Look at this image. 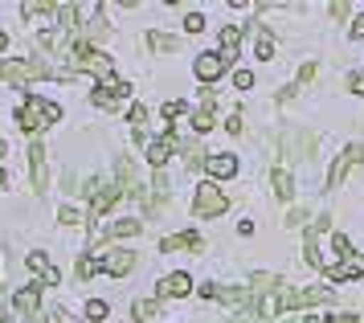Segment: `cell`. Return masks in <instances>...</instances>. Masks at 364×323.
<instances>
[{"label":"cell","mask_w":364,"mask_h":323,"mask_svg":"<svg viewBox=\"0 0 364 323\" xmlns=\"http://www.w3.org/2000/svg\"><path fill=\"white\" fill-rule=\"evenodd\" d=\"M58 119H62V107H58V102H50V98H37L33 95V98H25V102H21L17 127L33 135V131L50 127V123H58Z\"/></svg>","instance_id":"obj_1"},{"label":"cell","mask_w":364,"mask_h":323,"mask_svg":"<svg viewBox=\"0 0 364 323\" xmlns=\"http://www.w3.org/2000/svg\"><path fill=\"white\" fill-rule=\"evenodd\" d=\"M70 58H74V70H82V74H95V78H115L111 74V58L107 53H99L95 46H86V41H74V46L66 49Z\"/></svg>","instance_id":"obj_2"},{"label":"cell","mask_w":364,"mask_h":323,"mask_svg":"<svg viewBox=\"0 0 364 323\" xmlns=\"http://www.w3.org/2000/svg\"><path fill=\"white\" fill-rule=\"evenodd\" d=\"M58 70H50V65L41 62H29V58H9V62H0V78L4 82H37V78H53Z\"/></svg>","instance_id":"obj_3"},{"label":"cell","mask_w":364,"mask_h":323,"mask_svg":"<svg viewBox=\"0 0 364 323\" xmlns=\"http://www.w3.org/2000/svg\"><path fill=\"white\" fill-rule=\"evenodd\" d=\"M331 299H336V291H331V287H282V291H279V303L287 311L315 307V303H331Z\"/></svg>","instance_id":"obj_4"},{"label":"cell","mask_w":364,"mask_h":323,"mask_svg":"<svg viewBox=\"0 0 364 323\" xmlns=\"http://www.w3.org/2000/svg\"><path fill=\"white\" fill-rule=\"evenodd\" d=\"M225 209H230V196L217 184H197V196H193V213L197 217H221Z\"/></svg>","instance_id":"obj_5"},{"label":"cell","mask_w":364,"mask_h":323,"mask_svg":"<svg viewBox=\"0 0 364 323\" xmlns=\"http://www.w3.org/2000/svg\"><path fill=\"white\" fill-rule=\"evenodd\" d=\"M356 164H364V144H348L340 156H336V164H331L328 172V189H340L348 176V168H356Z\"/></svg>","instance_id":"obj_6"},{"label":"cell","mask_w":364,"mask_h":323,"mask_svg":"<svg viewBox=\"0 0 364 323\" xmlns=\"http://www.w3.org/2000/svg\"><path fill=\"white\" fill-rule=\"evenodd\" d=\"M86 193H90V221H99L102 213H107L119 196H123V189H119V184H90Z\"/></svg>","instance_id":"obj_7"},{"label":"cell","mask_w":364,"mask_h":323,"mask_svg":"<svg viewBox=\"0 0 364 323\" xmlns=\"http://www.w3.org/2000/svg\"><path fill=\"white\" fill-rule=\"evenodd\" d=\"M315 147V131H282V152L291 160H307Z\"/></svg>","instance_id":"obj_8"},{"label":"cell","mask_w":364,"mask_h":323,"mask_svg":"<svg viewBox=\"0 0 364 323\" xmlns=\"http://www.w3.org/2000/svg\"><path fill=\"white\" fill-rule=\"evenodd\" d=\"M132 95V86L127 82H119V78H107V82H99V90H95V107H119L123 98Z\"/></svg>","instance_id":"obj_9"},{"label":"cell","mask_w":364,"mask_h":323,"mask_svg":"<svg viewBox=\"0 0 364 323\" xmlns=\"http://www.w3.org/2000/svg\"><path fill=\"white\" fill-rule=\"evenodd\" d=\"M99 262H102V270H107V275H115V278H123V275H132V270H135V254H132V250H111V254L99 258Z\"/></svg>","instance_id":"obj_10"},{"label":"cell","mask_w":364,"mask_h":323,"mask_svg":"<svg viewBox=\"0 0 364 323\" xmlns=\"http://www.w3.org/2000/svg\"><path fill=\"white\" fill-rule=\"evenodd\" d=\"M328 229V217H319L311 229H307V245H303V254H307V262L311 266H319V270H328V262H323V254H319V233Z\"/></svg>","instance_id":"obj_11"},{"label":"cell","mask_w":364,"mask_h":323,"mask_svg":"<svg viewBox=\"0 0 364 323\" xmlns=\"http://www.w3.org/2000/svg\"><path fill=\"white\" fill-rule=\"evenodd\" d=\"M29 172H33V189L41 193L50 184V168H46V147L41 144H29Z\"/></svg>","instance_id":"obj_12"},{"label":"cell","mask_w":364,"mask_h":323,"mask_svg":"<svg viewBox=\"0 0 364 323\" xmlns=\"http://www.w3.org/2000/svg\"><path fill=\"white\" fill-rule=\"evenodd\" d=\"M193 70H197L200 82H217L221 74H225V58H221V53H200Z\"/></svg>","instance_id":"obj_13"},{"label":"cell","mask_w":364,"mask_h":323,"mask_svg":"<svg viewBox=\"0 0 364 323\" xmlns=\"http://www.w3.org/2000/svg\"><path fill=\"white\" fill-rule=\"evenodd\" d=\"M25 266H29V270H33L46 287H58V278H62V275H58V266H53L46 254H29V258H25Z\"/></svg>","instance_id":"obj_14"},{"label":"cell","mask_w":364,"mask_h":323,"mask_svg":"<svg viewBox=\"0 0 364 323\" xmlns=\"http://www.w3.org/2000/svg\"><path fill=\"white\" fill-rule=\"evenodd\" d=\"M176 152V135H164V139H156V144H148V164L160 172L164 168V160Z\"/></svg>","instance_id":"obj_15"},{"label":"cell","mask_w":364,"mask_h":323,"mask_svg":"<svg viewBox=\"0 0 364 323\" xmlns=\"http://www.w3.org/2000/svg\"><path fill=\"white\" fill-rule=\"evenodd\" d=\"M176 250H200V238L188 229V233H172L160 242V254H176Z\"/></svg>","instance_id":"obj_16"},{"label":"cell","mask_w":364,"mask_h":323,"mask_svg":"<svg viewBox=\"0 0 364 323\" xmlns=\"http://www.w3.org/2000/svg\"><path fill=\"white\" fill-rule=\"evenodd\" d=\"M37 303H41L37 287H25V291H17V299H13V307H17L21 319H33V315H37Z\"/></svg>","instance_id":"obj_17"},{"label":"cell","mask_w":364,"mask_h":323,"mask_svg":"<svg viewBox=\"0 0 364 323\" xmlns=\"http://www.w3.org/2000/svg\"><path fill=\"white\" fill-rule=\"evenodd\" d=\"M237 46H242V25H230V29H221V58H225V65L237 58Z\"/></svg>","instance_id":"obj_18"},{"label":"cell","mask_w":364,"mask_h":323,"mask_svg":"<svg viewBox=\"0 0 364 323\" xmlns=\"http://www.w3.org/2000/svg\"><path fill=\"white\" fill-rule=\"evenodd\" d=\"M193 291V278L188 275H168L164 282H160V295L164 299H181V295H188Z\"/></svg>","instance_id":"obj_19"},{"label":"cell","mask_w":364,"mask_h":323,"mask_svg":"<svg viewBox=\"0 0 364 323\" xmlns=\"http://www.w3.org/2000/svg\"><path fill=\"white\" fill-rule=\"evenodd\" d=\"M270 184H274V196H279V201H291V196H295V176H291L287 168H274V172H270Z\"/></svg>","instance_id":"obj_20"},{"label":"cell","mask_w":364,"mask_h":323,"mask_svg":"<svg viewBox=\"0 0 364 323\" xmlns=\"http://www.w3.org/2000/svg\"><path fill=\"white\" fill-rule=\"evenodd\" d=\"M205 168H209V176L225 180V176H233V172H237V160L221 152V156H209V160H205Z\"/></svg>","instance_id":"obj_21"},{"label":"cell","mask_w":364,"mask_h":323,"mask_svg":"<svg viewBox=\"0 0 364 323\" xmlns=\"http://www.w3.org/2000/svg\"><path fill=\"white\" fill-rule=\"evenodd\" d=\"M356 275H364V258H348V262H340V266H331L328 282H344V278H356Z\"/></svg>","instance_id":"obj_22"},{"label":"cell","mask_w":364,"mask_h":323,"mask_svg":"<svg viewBox=\"0 0 364 323\" xmlns=\"http://www.w3.org/2000/svg\"><path fill=\"white\" fill-rule=\"evenodd\" d=\"M213 107H217V98H213V95H205L200 111L193 115V131H197V135H205V131L213 127Z\"/></svg>","instance_id":"obj_23"},{"label":"cell","mask_w":364,"mask_h":323,"mask_svg":"<svg viewBox=\"0 0 364 323\" xmlns=\"http://www.w3.org/2000/svg\"><path fill=\"white\" fill-rule=\"evenodd\" d=\"M53 16H58V21H62V29H82V25H78V16H82V4H58V9H53Z\"/></svg>","instance_id":"obj_24"},{"label":"cell","mask_w":364,"mask_h":323,"mask_svg":"<svg viewBox=\"0 0 364 323\" xmlns=\"http://www.w3.org/2000/svg\"><path fill=\"white\" fill-rule=\"evenodd\" d=\"M254 58H274V37H270V29H262L258 25V33H254Z\"/></svg>","instance_id":"obj_25"},{"label":"cell","mask_w":364,"mask_h":323,"mask_svg":"<svg viewBox=\"0 0 364 323\" xmlns=\"http://www.w3.org/2000/svg\"><path fill=\"white\" fill-rule=\"evenodd\" d=\"M139 229H144V226L127 217V221H115V226H107V229H102V238H135Z\"/></svg>","instance_id":"obj_26"},{"label":"cell","mask_w":364,"mask_h":323,"mask_svg":"<svg viewBox=\"0 0 364 323\" xmlns=\"http://www.w3.org/2000/svg\"><path fill=\"white\" fill-rule=\"evenodd\" d=\"M148 46L156 49V53H172V49H181V41H176V37H168V33H156V29H151V33H148Z\"/></svg>","instance_id":"obj_27"},{"label":"cell","mask_w":364,"mask_h":323,"mask_svg":"<svg viewBox=\"0 0 364 323\" xmlns=\"http://www.w3.org/2000/svg\"><path fill=\"white\" fill-rule=\"evenodd\" d=\"M156 311H160L156 299H139V303L132 307V315H135V323H151V319H156Z\"/></svg>","instance_id":"obj_28"},{"label":"cell","mask_w":364,"mask_h":323,"mask_svg":"<svg viewBox=\"0 0 364 323\" xmlns=\"http://www.w3.org/2000/svg\"><path fill=\"white\" fill-rule=\"evenodd\" d=\"M82 37H86V46H90V41H102V37H107V21H102V16L86 21V25H82Z\"/></svg>","instance_id":"obj_29"},{"label":"cell","mask_w":364,"mask_h":323,"mask_svg":"<svg viewBox=\"0 0 364 323\" xmlns=\"http://www.w3.org/2000/svg\"><path fill=\"white\" fill-rule=\"evenodd\" d=\"M46 49H66V29H41V37H37Z\"/></svg>","instance_id":"obj_30"},{"label":"cell","mask_w":364,"mask_h":323,"mask_svg":"<svg viewBox=\"0 0 364 323\" xmlns=\"http://www.w3.org/2000/svg\"><path fill=\"white\" fill-rule=\"evenodd\" d=\"M99 270H102L99 258H78V278H95Z\"/></svg>","instance_id":"obj_31"},{"label":"cell","mask_w":364,"mask_h":323,"mask_svg":"<svg viewBox=\"0 0 364 323\" xmlns=\"http://www.w3.org/2000/svg\"><path fill=\"white\" fill-rule=\"evenodd\" d=\"M331 250H336V254H340V258H356V254H352V242H348L344 233H336V238H331Z\"/></svg>","instance_id":"obj_32"},{"label":"cell","mask_w":364,"mask_h":323,"mask_svg":"<svg viewBox=\"0 0 364 323\" xmlns=\"http://www.w3.org/2000/svg\"><path fill=\"white\" fill-rule=\"evenodd\" d=\"M86 315H90V319H107V303H102V299H90V303H86Z\"/></svg>","instance_id":"obj_33"},{"label":"cell","mask_w":364,"mask_h":323,"mask_svg":"<svg viewBox=\"0 0 364 323\" xmlns=\"http://www.w3.org/2000/svg\"><path fill=\"white\" fill-rule=\"evenodd\" d=\"M303 221H307V209H303V205H295V209L287 213V226H291V229H299Z\"/></svg>","instance_id":"obj_34"},{"label":"cell","mask_w":364,"mask_h":323,"mask_svg":"<svg viewBox=\"0 0 364 323\" xmlns=\"http://www.w3.org/2000/svg\"><path fill=\"white\" fill-rule=\"evenodd\" d=\"M233 86H237V90H250V86H254V74H250V70H237V74H233Z\"/></svg>","instance_id":"obj_35"},{"label":"cell","mask_w":364,"mask_h":323,"mask_svg":"<svg viewBox=\"0 0 364 323\" xmlns=\"http://www.w3.org/2000/svg\"><path fill=\"white\" fill-rule=\"evenodd\" d=\"M184 29H188V33H200V29H205V16H200V13H188V16H184Z\"/></svg>","instance_id":"obj_36"},{"label":"cell","mask_w":364,"mask_h":323,"mask_svg":"<svg viewBox=\"0 0 364 323\" xmlns=\"http://www.w3.org/2000/svg\"><path fill=\"white\" fill-rule=\"evenodd\" d=\"M348 13H352L348 0H336V4H331V16H336V21H348Z\"/></svg>","instance_id":"obj_37"},{"label":"cell","mask_w":364,"mask_h":323,"mask_svg":"<svg viewBox=\"0 0 364 323\" xmlns=\"http://www.w3.org/2000/svg\"><path fill=\"white\" fill-rule=\"evenodd\" d=\"M144 123H148V111H144V107H132V127L144 131Z\"/></svg>","instance_id":"obj_38"},{"label":"cell","mask_w":364,"mask_h":323,"mask_svg":"<svg viewBox=\"0 0 364 323\" xmlns=\"http://www.w3.org/2000/svg\"><path fill=\"white\" fill-rule=\"evenodd\" d=\"M315 78V62H307L303 70H299V78H295V86H307V82Z\"/></svg>","instance_id":"obj_39"},{"label":"cell","mask_w":364,"mask_h":323,"mask_svg":"<svg viewBox=\"0 0 364 323\" xmlns=\"http://www.w3.org/2000/svg\"><path fill=\"white\" fill-rule=\"evenodd\" d=\"M58 221H66V226H78V221H82V213H78V209H62V213H58Z\"/></svg>","instance_id":"obj_40"},{"label":"cell","mask_w":364,"mask_h":323,"mask_svg":"<svg viewBox=\"0 0 364 323\" xmlns=\"http://www.w3.org/2000/svg\"><path fill=\"white\" fill-rule=\"evenodd\" d=\"M348 90H352V95H364V74H352V78H348Z\"/></svg>","instance_id":"obj_41"},{"label":"cell","mask_w":364,"mask_h":323,"mask_svg":"<svg viewBox=\"0 0 364 323\" xmlns=\"http://www.w3.org/2000/svg\"><path fill=\"white\" fill-rule=\"evenodd\" d=\"M328 323H356V315L352 311H340V315H328Z\"/></svg>","instance_id":"obj_42"},{"label":"cell","mask_w":364,"mask_h":323,"mask_svg":"<svg viewBox=\"0 0 364 323\" xmlns=\"http://www.w3.org/2000/svg\"><path fill=\"white\" fill-rule=\"evenodd\" d=\"M181 111H184V102H168V107H164V119H176Z\"/></svg>","instance_id":"obj_43"},{"label":"cell","mask_w":364,"mask_h":323,"mask_svg":"<svg viewBox=\"0 0 364 323\" xmlns=\"http://www.w3.org/2000/svg\"><path fill=\"white\" fill-rule=\"evenodd\" d=\"M352 37H356V41H360V37H364V13L356 16V25H352Z\"/></svg>","instance_id":"obj_44"},{"label":"cell","mask_w":364,"mask_h":323,"mask_svg":"<svg viewBox=\"0 0 364 323\" xmlns=\"http://www.w3.org/2000/svg\"><path fill=\"white\" fill-rule=\"evenodd\" d=\"M53 319H58V323H82V319H74V315H66V311H58Z\"/></svg>","instance_id":"obj_45"},{"label":"cell","mask_w":364,"mask_h":323,"mask_svg":"<svg viewBox=\"0 0 364 323\" xmlns=\"http://www.w3.org/2000/svg\"><path fill=\"white\" fill-rule=\"evenodd\" d=\"M4 49H9V37H4V33H0V53H4Z\"/></svg>","instance_id":"obj_46"},{"label":"cell","mask_w":364,"mask_h":323,"mask_svg":"<svg viewBox=\"0 0 364 323\" xmlns=\"http://www.w3.org/2000/svg\"><path fill=\"white\" fill-rule=\"evenodd\" d=\"M303 323H323V319H319V315H307V319H303Z\"/></svg>","instance_id":"obj_47"},{"label":"cell","mask_w":364,"mask_h":323,"mask_svg":"<svg viewBox=\"0 0 364 323\" xmlns=\"http://www.w3.org/2000/svg\"><path fill=\"white\" fill-rule=\"evenodd\" d=\"M25 323H46V319H41V315H33V319H25Z\"/></svg>","instance_id":"obj_48"},{"label":"cell","mask_w":364,"mask_h":323,"mask_svg":"<svg viewBox=\"0 0 364 323\" xmlns=\"http://www.w3.org/2000/svg\"><path fill=\"white\" fill-rule=\"evenodd\" d=\"M4 152H9V144H4V139H0V156H4Z\"/></svg>","instance_id":"obj_49"},{"label":"cell","mask_w":364,"mask_h":323,"mask_svg":"<svg viewBox=\"0 0 364 323\" xmlns=\"http://www.w3.org/2000/svg\"><path fill=\"white\" fill-rule=\"evenodd\" d=\"M4 180H9V176H4V168H0V184H4Z\"/></svg>","instance_id":"obj_50"}]
</instances>
